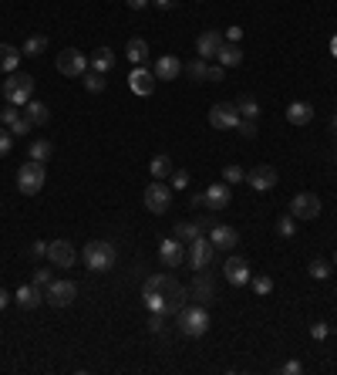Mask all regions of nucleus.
I'll use <instances>...</instances> for the list:
<instances>
[{
	"mask_svg": "<svg viewBox=\"0 0 337 375\" xmlns=\"http://www.w3.org/2000/svg\"><path fill=\"white\" fill-rule=\"evenodd\" d=\"M186 301H189V294L186 288L175 281V277H168V274H152V277H145V284H142V304L149 308V311H159V315H179L182 308H186Z\"/></svg>",
	"mask_w": 337,
	"mask_h": 375,
	"instance_id": "obj_1",
	"label": "nucleus"
},
{
	"mask_svg": "<svg viewBox=\"0 0 337 375\" xmlns=\"http://www.w3.org/2000/svg\"><path fill=\"white\" fill-rule=\"evenodd\" d=\"M175 325H179V334H186V338H203V334L210 332V311H206V304H186L175 315Z\"/></svg>",
	"mask_w": 337,
	"mask_h": 375,
	"instance_id": "obj_2",
	"label": "nucleus"
},
{
	"mask_svg": "<svg viewBox=\"0 0 337 375\" xmlns=\"http://www.w3.org/2000/svg\"><path fill=\"white\" fill-rule=\"evenodd\" d=\"M115 244H108V240H91V244H84V267L88 271H95V274H105V271H112L115 267Z\"/></svg>",
	"mask_w": 337,
	"mask_h": 375,
	"instance_id": "obj_3",
	"label": "nucleus"
},
{
	"mask_svg": "<svg viewBox=\"0 0 337 375\" xmlns=\"http://www.w3.org/2000/svg\"><path fill=\"white\" fill-rule=\"evenodd\" d=\"M3 98H7V105H21L24 109L34 98V78L24 75V71H10L7 82H3Z\"/></svg>",
	"mask_w": 337,
	"mask_h": 375,
	"instance_id": "obj_4",
	"label": "nucleus"
},
{
	"mask_svg": "<svg viewBox=\"0 0 337 375\" xmlns=\"http://www.w3.org/2000/svg\"><path fill=\"white\" fill-rule=\"evenodd\" d=\"M44 163H38V159H27L24 166L17 169V190L24 193V196H38L44 190Z\"/></svg>",
	"mask_w": 337,
	"mask_h": 375,
	"instance_id": "obj_5",
	"label": "nucleus"
},
{
	"mask_svg": "<svg viewBox=\"0 0 337 375\" xmlns=\"http://www.w3.org/2000/svg\"><path fill=\"white\" fill-rule=\"evenodd\" d=\"M145 209L149 213H168V207H172V190H168L166 179H152L149 186H145Z\"/></svg>",
	"mask_w": 337,
	"mask_h": 375,
	"instance_id": "obj_6",
	"label": "nucleus"
},
{
	"mask_svg": "<svg viewBox=\"0 0 337 375\" xmlns=\"http://www.w3.org/2000/svg\"><path fill=\"white\" fill-rule=\"evenodd\" d=\"M54 65H58V71H61L64 78H82L84 71H88V58H84L78 47H64Z\"/></svg>",
	"mask_w": 337,
	"mask_h": 375,
	"instance_id": "obj_7",
	"label": "nucleus"
},
{
	"mask_svg": "<svg viewBox=\"0 0 337 375\" xmlns=\"http://www.w3.org/2000/svg\"><path fill=\"white\" fill-rule=\"evenodd\" d=\"M75 297H78V284H71V281H51L44 288V301L51 308H68V304H75Z\"/></svg>",
	"mask_w": 337,
	"mask_h": 375,
	"instance_id": "obj_8",
	"label": "nucleus"
},
{
	"mask_svg": "<svg viewBox=\"0 0 337 375\" xmlns=\"http://www.w3.org/2000/svg\"><path fill=\"white\" fill-rule=\"evenodd\" d=\"M240 109L233 105V102H219V105H212L210 109V125L212 128H219V132H226V128H236L240 125Z\"/></svg>",
	"mask_w": 337,
	"mask_h": 375,
	"instance_id": "obj_9",
	"label": "nucleus"
},
{
	"mask_svg": "<svg viewBox=\"0 0 337 375\" xmlns=\"http://www.w3.org/2000/svg\"><path fill=\"white\" fill-rule=\"evenodd\" d=\"M290 216L294 220H317L321 216V196L317 193H297L290 200Z\"/></svg>",
	"mask_w": 337,
	"mask_h": 375,
	"instance_id": "obj_10",
	"label": "nucleus"
},
{
	"mask_svg": "<svg viewBox=\"0 0 337 375\" xmlns=\"http://www.w3.org/2000/svg\"><path fill=\"white\" fill-rule=\"evenodd\" d=\"M186 257H189V264H192V271H203V267H210L212 264V253H216V247H212V240H206V237H196L192 244H186Z\"/></svg>",
	"mask_w": 337,
	"mask_h": 375,
	"instance_id": "obj_11",
	"label": "nucleus"
},
{
	"mask_svg": "<svg viewBox=\"0 0 337 375\" xmlns=\"http://www.w3.org/2000/svg\"><path fill=\"white\" fill-rule=\"evenodd\" d=\"M247 183H250V190H256V193H270V190H277V169L260 163V166H253L247 172Z\"/></svg>",
	"mask_w": 337,
	"mask_h": 375,
	"instance_id": "obj_12",
	"label": "nucleus"
},
{
	"mask_svg": "<svg viewBox=\"0 0 337 375\" xmlns=\"http://www.w3.org/2000/svg\"><path fill=\"white\" fill-rule=\"evenodd\" d=\"M223 277L233 284V288H243V284H250V264L243 260V257H229V260H223Z\"/></svg>",
	"mask_w": 337,
	"mask_h": 375,
	"instance_id": "obj_13",
	"label": "nucleus"
},
{
	"mask_svg": "<svg viewBox=\"0 0 337 375\" xmlns=\"http://www.w3.org/2000/svg\"><path fill=\"white\" fill-rule=\"evenodd\" d=\"M47 260H51L54 267H71V264L78 260L75 244H71V240H51V244H47Z\"/></svg>",
	"mask_w": 337,
	"mask_h": 375,
	"instance_id": "obj_14",
	"label": "nucleus"
},
{
	"mask_svg": "<svg viewBox=\"0 0 337 375\" xmlns=\"http://www.w3.org/2000/svg\"><path fill=\"white\" fill-rule=\"evenodd\" d=\"M206 193V209L210 213H219V209L229 207V200H233V190H229V183H212L203 190Z\"/></svg>",
	"mask_w": 337,
	"mask_h": 375,
	"instance_id": "obj_15",
	"label": "nucleus"
},
{
	"mask_svg": "<svg viewBox=\"0 0 337 375\" xmlns=\"http://www.w3.org/2000/svg\"><path fill=\"white\" fill-rule=\"evenodd\" d=\"M128 84H132L135 95H152L155 84H159V78H155V71H149L145 65H135V71L128 75Z\"/></svg>",
	"mask_w": 337,
	"mask_h": 375,
	"instance_id": "obj_16",
	"label": "nucleus"
},
{
	"mask_svg": "<svg viewBox=\"0 0 337 375\" xmlns=\"http://www.w3.org/2000/svg\"><path fill=\"white\" fill-rule=\"evenodd\" d=\"M159 260H162L166 267H179V264L186 260V244H182L179 237H166V240L159 244Z\"/></svg>",
	"mask_w": 337,
	"mask_h": 375,
	"instance_id": "obj_17",
	"label": "nucleus"
},
{
	"mask_svg": "<svg viewBox=\"0 0 337 375\" xmlns=\"http://www.w3.org/2000/svg\"><path fill=\"white\" fill-rule=\"evenodd\" d=\"M210 240L216 250H233L240 244V234L233 230V227H226V223H212L210 227Z\"/></svg>",
	"mask_w": 337,
	"mask_h": 375,
	"instance_id": "obj_18",
	"label": "nucleus"
},
{
	"mask_svg": "<svg viewBox=\"0 0 337 375\" xmlns=\"http://www.w3.org/2000/svg\"><path fill=\"white\" fill-rule=\"evenodd\" d=\"M223 41H226V38H223L219 31H203V34L196 38V51H199V58H203V61H212V58L219 54Z\"/></svg>",
	"mask_w": 337,
	"mask_h": 375,
	"instance_id": "obj_19",
	"label": "nucleus"
},
{
	"mask_svg": "<svg viewBox=\"0 0 337 375\" xmlns=\"http://www.w3.org/2000/svg\"><path fill=\"white\" fill-rule=\"evenodd\" d=\"M152 71H155V78H159V82H175V78L182 75V61H179L175 54H162V58L155 61V68H152Z\"/></svg>",
	"mask_w": 337,
	"mask_h": 375,
	"instance_id": "obj_20",
	"label": "nucleus"
},
{
	"mask_svg": "<svg viewBox=\"0 0 337 375\" xmlns=\"http://www.w3.org/2000/svg\"><path fill=\"white\" fill-rule=\"evenodd\" d=\"M216 61H219L223 68H240V65H243V47H240L236 41H223Z\"/></svg>",
	"mask_w": 337,
	"mask_h": 375,
	"instance_id": "obj_21",
	"label": "nucleus"
},
{
	"mask_svg": "<svg viewBox=\"0 0 337 375\" xmlns=\"http://www.w3.org/2000/svg\"><path fill=\"white\" fill-rule=\"evenodd\" d=\"M21 58H24V51H21V47H14V44H0V75L17 71Z\"/></svg>",
	"mask_w": 337,
	"mask_h": 375,
	"instance_id": "obj_22",
	"label": "nucleus"
},
{
	"mask_svg": "<svg viewBox=\"0 0 337 375\" xmlns=\"http://www.w3.org/2000/svg\"><path fill=\"white\" fill-rule=\"evenodd\" d=\"M287 122L290 125L314 122V105H310V102H290V105H287Z\"/></svg>",
	"mask_w": 337,
	"mask_h": 375,
	"instance_id": "obj_23",
	"label": "nucleus"
},
{
	"mask_svg": "<svg viewBox=\"0 0 337 375\" xmlns=\"http://www.w3.org/2000/svg\"><path fill=\"white\" fill-rule=\"evenodd\" d=\"M212 227V220H196V223H179L175 227V237L182 240V244H192L196 237H203V230Z\"/></svg>",
	"mask_w": 337,
	"mask_h": 375,
	"instance_id": "obj_24",
	"label": "nucleus"
},
{
	"mask_svg": "<svg viewBox=\"0 0 337 375\" xmlns=\"http://www.w3.org/2000/svg\"><path fill=\"white\" fill-rule=\"evenodd\" d=\"M14 301H17L24 311H31V308H38V304L44 301V294H41V288H38V284H24L21 291L14 294Z\"/></svg>",
	"mask_w": 337,
	"mask_h": 375,
	"instance_id": "obj_25",
	"label": "nucleus"
},
{
	"mask_svg": "<svg viewBox=\"0 0 337 375\" xmlns=\"http://www.w3.org/2000/svg\"><path fill=\"white\" fill-rule=\"evenodd\" d=\"M112 68H115V51H112V47H98V51L91 54V71L108 75Z\"/></svg>",
	"mask_w": 337,
	"mask_h": 375,
	"instance_id": "obj_26",
	"label": "nucleus"
},
{
	"mask_svg": "<svg viewBox=\"0 0 337 375\" xmlns=\"http://www.w3.org/2000/svg\"><path fill=\"white\" fill-rule=\"evenodd\" d=\"M24 115H27L34 125H47V122H51V109H47L44 102H38V98H31V102L24 105Z\"/></svg>",
	"mask_w": 337,
	"mask_h": 375,
	"instance_id": "obj_27",
	"label": "nucleus"
},
{
	"mask_svg": "<svg viewBox=\"0 0 337 375\" xmlns=\"http://www.w3.org/2000/svg\"><path fill=\"white\" fill-rule=\"evenodd\" d=\"M125 54L132 65H145V61H149V44L142 41V38H132V41L125 44Z\"/></svg>",
	"mask_w": 337,
	"mask_h": 375,
	"instance_id": "obj_28",
	"label": "nucleus"
},
{
	"mask_svg": "<svg viewBox=\"0 0 337 375\" xmlns=\"http://www.w3.org/2000/svg\"><path fill=\"white\" fill-rule=\"evenodd\" d=\"M27 152H31V159H38V163H47V159L54 156V146H51V139H34Z\"/></svg>",
	"mask_w": 337,
	"mask_h": 375,
	"instance_id": "obj_29",
	"label": "nucleus"
},
{
	"mask_svg": "<svg viewBox=\"0 0 337 375\" xmlns=\"http://www.w3.org/2000/svg\"><path fill=\"white\" fill-rule=\"evenodd\" d=\"M149 172H152V179H168L172 176V159L168 156H155L149 163Z\"/></svg>",
	"mask_w": 337,
	"mask_h": 375,
	"instance_id": "obj_30",
	"label": "nucleus"
},
{
	"mask_svg": "<svg viewBox=\"0 0 337 375\" xmlns=\"http://www.w3.org/2000/svg\"><path fill=\"white\" fill-rule=\"evenodd\" d=\"M206 68H210V65H206V61H203L199 54H196V58H192L189 65H182V71H186V75H189L192 82H206Z\"/></svg>",
	"mask_w": 337,
	"mask_h": 375,
	"instance_id": "obj_31",
	"label": "nucleus"
},
{
	"mask_svg": "<svg viewBox=\"0 0 337 375\" xmlns=\"http://www.w3.org/2000/svg\"><path fill=\"white\" fill-rule=\"evenodd\" d=\"M192 291H196V304H210V301H212V281L206 277V274H199Z\"/></svg>",
	"mask_w": 337,
	"mask_h": 375,
	"instance_id": "obj_32",
	"label": "nucleus"
},
{
	"mask_svg": "<svg viewBox=\"0 0 337 375\" xmlns=\"http://www.w3.org/2000/svg\"><path fill=\"white\" fill-rule=\"evenodd\" d=\"M21 51H24L27 58H38V54H44V51H47V38H44V34H31V38L24 41V47H21Z\"/></svg>",
	"mask_w": 337,
	"mask_h": 375,
	"instance_id": "obj_33",
	"label": "nucleus"
},
{
	"mask_svg": "<svg viewBox=\"0 0 337 375\" xmlns=\"http://www.w3.org/2000/svg\"><path fill=\"white\" fill-rule=\"evenodd\" d=\"M82 78H84V88H88L91 95H101V91H105V75H101V71H84Z\"/></svg>",
	"mask_w": 337,
	"mask_h": 375,
	"instance_id": "obj_34",
	"label": "nucleus"
},
{
	"mask_svg": "<svg viewBox=\"0 0 337 375\" xmlns=\"http://www.w3.org/2000/svg\"><path fill=\"white\" fill-rule=\"evenodd\" d=\"M310 277L327 281V277H331V264H327L324 257H314V260H310Z\"/></svg>",
	"mask_w": 337,
	"mask_h": 375,
	"instance_id": "obj_35",
	"label": "nucleus"
},
{
	"mask_svg": "<svg viewBox=\"0 0 337 375\" xmlns=\"http://www.w3.org/2000/svg\"><path fill=\"white\" fill-rule=\"evenodd\" d=\"M250 288L260 294V297H266V294L273 291V281H270L266 274H253V277H250Z\"/></svg>",
	"mask_w": 337,
	"mask_h": 375,
	"instance_id": "obj_36",
	"label": "nucleus"
},
{
	"mask_svg": "<svg viewBox=\"0 0 337 375\" xmlns=\"http://www.w3.org/2000/svg\"><path fill=\"white\" fill-rule=\"evenodd\" d=\"M277 234H280L284 240H290V237H294V234H297V220H294V216H290V213L277 220Z\"/></svg>",
	"mask_w": 337,
	"mask_h": 375,
	"instance_id": "obj_37",
	"label": "nucleus"
},
{
	"mask_svg": "<svg viewBox=\"0 0 337 375\" xmlns=\"http://www.w3.org/2000/svg\"><path fill=\"white\" fill-rule=\"evenodd\" d=\"M223 179H226L229 186H236V183H243V179H247V172H243V166H236V163H229V166L223 169Z\"/></svg>",
	"mask_w": 337,
	"mask_h": 375,
	"instance_id": "obj_38",
	"label": "nucleus"
},
{
	"mask_svg": "<svg viewBox=\"0 0 337 375\" xmlns=\"http://www.w3.org/2000/svg\"><path fill=\"white\" fill-rule=\"evenodd\" d=\"M236 109H240V115H243V119H256V115H260V105H256L253 98H240V102H236Z\"/></svg>",
	"mask_w": 337,
	"mask_h": 375,
	"instance_id": "obj_39",
	"label": "nucleus"
},
{
	"mask_svg": "<svg viewBox=\"0 0 337 375\" xmlns=\"http://www.w3.org/2000/svg\"><path fill=\"white\" fill-rule=\"evenodd\" d=\"M10 149H14V135H10V128H7V125H0V159H3Z\"/></svg>",
	"mask_w": 337,
	"mask_h": 375,
	"instance_id": "obj_40",
	"label": "nucleus"
},
{
	"mask_svg": "<svg viewBox=\"0 0 337 375\" xmlns=\"http://www.w3.org/2000/svg\"><path fill=\"white\" fill-rule=\"evenodd\" d=\"M31 128H34V122H31V119H27V115H21V119H17V122L10 125V135H27V132H31Z\"/></svg>",
	"mask_w": 337,
	"mask_h": 375,
	"instance_id": "obj_41",
	"label": "nucleus"
},
{
	"mask_svg": "<svg viewBox=\"0 0 337 375\" xmlns=\"http://www.w3.org/2000/svg\"><path fill=\"white\" fill-rule=\"evenodd\" d=\"M189 186V172L186 169H172V190H186Z\"/></svg>",
	"mask_w": 337,
	"mask_h": 375,
	"instance_id": "obj_42",
	"label": "nucleus"
},
{
	"mask_svg": "<svg viewBox=\"0 0 337 375\" xmlns=\"http://www.w3.org/2000/svg\"><path fill=\"white\" fill-rule=\"evenodd\" d=\"M236 132H240L243 139H253V135H256V119H240Z\"/></svg>",
	"mask_w": 337,
	"mask_h": 375,
	"instance_id": "obj_43",
	"label": "nucleus"
},
{
	"mask_svg": "<svg viewBox=\"0 0 337 375\" xmlns=\"http://www.w3.org/2000/svg\"><path fill=\"white\" fill-rule=\"evenodd\" d=\"M17 119H21L17 105H14V109H0V125H7V128H10V125L17 122Z\"/></svg>",
	"mask_w": 337,
	"mask_h": 375,
	"instance_id": "obj_44",
	"label": "nucleus"
},
{
	"mask_svg": "<svg viewBox=\"0 0 337 375\" xmlns=\"http://www.w3.org/2000/svg\"><path fill=\"white\" fill-rule=\"evenodd\" d=\"M223 71H226L223 65H210L206 68V82H223Z\"/></svg>",
	"mask_w": 337,
	"mask_h": 375,
	"instance_id": "obj_45",
	"label": "nucleus"
},
{
	"mask_svg": "<svg viewBox=\"0 0 337 375\" xmlns=\"http://www.w3.org/2000/svg\"><path fill=\"white\" fill-rule=\"evenodd\" d=\"M162 325H166V315L152 311V318H149V328H152V332H162Z\"/></svg>",
	"mask_w": 337,
	"mask_h": 375,
	"instance_id": "obj_46",
	"label": "nucleus"
},
{
	"mask_svg": "<svg viewBox=\"0 0 337 375\" xmlns=\"http://www.w3.org/2000/svg\"><path fill=\"white\" fill-rule=\"evenodd\" d=\"M51 281H54V277H51V271H34V284H38V288H47Z\"/></svg>",
	"mask_w": 337,
	"mask_h": 375,
	"instance_id": "obj_47",
	"label": "nucleus"
},
{
	"mask_svg": "<svg viewBox=\"0 0 337 375\" xmlns=\"http://www.w3.org/2000/svg\"><path fill=\"white\" fill-rule=\"evenodd\" d=\"M280 372H284V375H300V372H303V365H300V362H284V365H280Z\"/></svg>",
	"mask_w": 337,
	"mask_h": 375,
	"instance_id": "obj_48",
	"label": "nucleus"
},
{
	"mask_svg": "<svg viewBox=\"0 0 337 375\" xmlns=\"http://www.w3.org/2000/svg\"><path fill=\"white\" fill-rule=\"evenodd\" d=\"M41 253H47V244H44V240H34V244H31V257H41Z\"/></svg>",
	"mask_w": 337,
	"mask_h": 375,
	"instance_id": "obj_49",
	"label": "nucleus"
},
{
	"mask_svg": "<svg viewBox=\"0 0 337 375\" xmlns=\"http://www.w3.org/2000/svg\"><path fill=\"white\" fill-rule=\"evenodd\" d=\"M310 334H314V338H327V325H324V321H317V325L310 328Z\"/></svg>",
	"mask_w": 337,
	"mask_h": 375,
	"instance_id": "obj_50",
	"label": "nucleus"
},
{
	"mask_svg": "<svg viewBox=\"0 0 337 375\" xmlns=\"http://www.w3.org/2000/svg\"><path fill=\"white\" fill-rule=\"evenodd\" d=\"M189 203H192V207H206V193H192Z\"/></svg>",
	"mask_w": 337,
	"mask_h": 375,
	"instance_id": "obj_51",
	"label": "nucleus"
},
{
	"mask_svg": "<svg viewBox=\"0 0 337 375\" xmlns=\"http://www.w3.org/2000/svg\"><path fill=\"white\" fill-rule=\"evenodd\" d=\"M240 34H243L240 27H229V31H226V41H240Z\"/></svg>",
	"mask_w": 337,
	"mask_h": 375,
	"instance_id": "obj_52",
	"label": "nucleus"
},
{
	"mask_svg": "<svg viewBox=\"0 0 337 375\" xmlns=\"http://www.w3.org/2000/svg\"><path fill=\"white\" fill-rule=\"evenodd\" d=\"M128 7H132V10H145V7H149V0H128Z\"/></svg>",
	"mask_w": 337,
	"mask_h": 375,
	"instance_id": "obj_53",
	"label": "nucleus"
},
{
	"mask_svg": "<svg viewBox=\"0 0 337 375\" xmlns=\"http://www.w3.org/2000/svg\"><path fill=\"white\" fill-rule=\"evenodd\" d=\"M175 3H179V0H155V7H162V10H172Z\"/></svg>",
	"mask_w": 337,
	"mask_h": 375,
	"instance_id": "obj_54",
	"label": "nucleus"
},
{
	"mask_svg": "<svg viewBox=\"0 0 337 375\" xmlns=\"http://www.w3.org/2000/svg\"><path fill=\"white\" fill-rule=\"evenodd\" d=\"M7 301H10V297H7V291H3V288H0V311H3V308H7Z\"/></svg>",
	"mask_w": 337,
	"mask_h": 375,
	"instance_id": "obj_55",
	"label": "nucleus"
},
{
	"mask_svg": "<svg viewBox=\"0 0 337 375\" xmlns=\"http://www.w3.org/2000/svg\"><path fill=\"white\" fill-rule=\"evenodd\" d=\"M331 128H334V135H337V115H334V119H331Z\"/></svg>",
	"mask_w": 337,
	"mask_h": 375,
	"instance_id": "obj_56",
	"label": "nucleus"
},
{
	"mask_svg": "<svg viewBox=\"0 0 337 375\" xmlns=\"http://www.w3.org/2000/svg\"><path fill=\"white\" fill-rule=\"evenodd\" d=\"M334 264H337V253H334Z\"/></svg>",
	"mask_w": 337,
	"mask_h": 375,
	"instance_id": "obj_57",
	"label": "nucleus"
},
{
	"mask_svg": "<svg viewBox=\"0 0 337 375\" xmlns=\"http://www.w3.org/2000/svg\"><path fill=\"white\" fill-rule=\"evenodd\" d=\"M196 3H199V0H196Z\"/></svg>",
	"mask_w": 337,
	"mask_h": 375,
	"instance_id": "obj_58",
	"label": "nucleus"
}]
</instances>
